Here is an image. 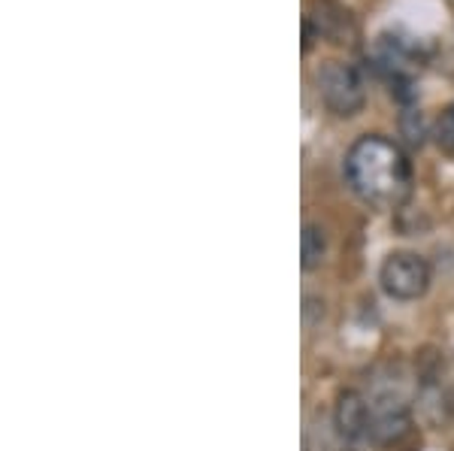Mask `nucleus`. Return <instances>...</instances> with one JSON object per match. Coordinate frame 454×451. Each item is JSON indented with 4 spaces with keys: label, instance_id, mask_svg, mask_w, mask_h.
Listing matches in <instances>:
<instances>
[{
    "label": "nucleus",
    "instance_id": "nucleus-1",
    "mask_svg": "<svg viewBox=\"0 0 454 451\" xmlns=\"http://www.w3.org/2000/svg\"><path fill=\"white\" fill-rule=\"evenodd\" d=\"M346 179L351 191L372 209H400L412 198V164L400 143L382 134H364L346 155Z\"/></svg>",
    "mask_w": 454,
    "mask_h": 451
},
{
    "label": "nucleus",
    "instance_id": "nucleus-2",
    "mask_svg": "<svg viewBox=\"0 0 454 451\" xmlns=\"http://www.w3.org/2000/svg\"><path fill=\"white\" fill-rule=\"evenodd\" d=\"M315 82H318V97L325 100V106L336 119H351L367 104V89H364L361 73L346 61L321 64L318 73H315Z\"/></svg>",
    "mask_w": 454,
    "mask_h": 451
},
{
    "label": "nucleus",
    "instance_id": "nucleus-3",
    "mask_svg": "<svg viewBox=\"0 0 454 451\" xmlns=\"http://www.w3.org/2000/svg\"><path fill=\"white\" fill-rule=\"evenodd\" d=\"M382 291L394 300H419L430 288V267L427 260L412 252H394L385 258L379 270Z\"/></svg>",
    "mask_w": 454,
    "mask_h": 451
},
{
    "label": "nucleus",
    "instance_id": "nucleus-4",
    "mask_svg": "<svg viewBox=\"0 0 454 451\" xmlns=\"http://www.w3.org/2000/svg\"><path fill=\"white\" fill-rule=\"evenodd\" d=\"M412 431V412L409 403L391 391L370 400V439L379 446H400Z\"/></svg>",
    "mask_w": 454,
    "mask_h": 451
},
{
    "label": "nucleus",
    "instance_id": "nucleus-5",
    "mask_svg": "<svg viewBox=\"0 0 454 451\" xmlns=\"http://www.w3.org/2000/svg\"><path fill=\"white\" fill-rule=\"evenodd\" d=\"M336 427L351 442L370 436V403L357 391L348 388L336 400Z\"/></svg>",
    "mask_w": 454,
    "mask_h": 451
},
{
    "label": "nucleus",
    "instance_id": "nucleus-6",
    "mask_svg": "<svg viewBox=\"0 0 454 451\" xmlns=\"http://www.w3.org/2000/svg\"><path fill=\"white\" fill-rule=\"evenodd\" d=\"M327 239L318 224H306L303 228V270H315L325 260Z\"/></svg>",
    "mask_w": 454,
    "mask_h": 451
},
{
    "label": "nucleus",
    "instance_id": "nucleus-7",
    "mask_svg": "<svg viewBox=\"0 0 454 451\" xmlns=\"http://www.w3.org/2000/svg\"><path fill=\"white\" fill-rule=\"evenodd\" d=\"M434 140L442 152L454 155V104H449L439 113L436 125H434Z\"/></svg>",
    "mask_w": 454,
    "mask_h": 451
},
{
    "label": "nucleus",
    "instance_id": "nucleus-8",
    "mask_svg": "<svg viewBox=\"0 0 454 451\" xmlns=\"http://www.w3.org/2000/svg\"><path fill=\"white\" fill-rule=\"evenodd\" d=\"M346 25H348V12H346V16H342V12H340V19H336V27H340V31H342V27H346ZM327 27H331V19L325 16V25H318V36H321V34H327Z\"/></svg>",
    "mask_w": 454,
    "mask_h": 451
}]
</instances>
